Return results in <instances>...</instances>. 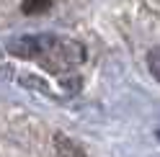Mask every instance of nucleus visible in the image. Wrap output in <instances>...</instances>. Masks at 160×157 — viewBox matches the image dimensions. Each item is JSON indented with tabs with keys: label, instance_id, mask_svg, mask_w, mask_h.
Returning a JSON list of instances; mask_svg holds the SVG:
<instances>
[{
	"label": "nucleus",
	"instance_id": "obj_1",
	"mask_svg": "<svg viewBox=\"0 0 160 157\" xmlns=\"http://www.w3.org/2000/svg\"><path fill=\"white\" fill-rule=\"evenodd\" d=\"M8 52L26 57V59H36L49 70H67V67L78 64L83 59V49L72 41H62V39L47 36V34H34V36H18L8 41Z\"/></svg>",
	"mask_w": 160,
	"mask_h": 157
},
{
	"label": "nucleus",
	"instance_id": "obj_2",
	"mask_svg": "<svg viewBox=\"0 0 160 157\" xmlns=\"http://www.w3.org/2000/svg\"><path fill=\"white\" fill-rule=\"evenodd\" d=\"M54 147H57V152L62 157H85V152L72 139H67L65 134H54Z\"/></svg>",
	"mask_w": 160,
	"mask_h": 157
},
{
	"label": "nucleus",
	"instance_id": "obj_3",
	"mask_svg": "<svg viewBox=\"0 0 160 157\" xmlns=\"http://www.w3.org/2000/svg\"><path fill=\"white\" fill-rule=\"evenodd\" d=\"M147 67H150V72H152V77L160 83V49H152V52L147 54Z\"/></svg>",
	"mask_w": 160,
	"mask_h": 157
},
{
	"label": "nucleus",
	"instance_id": "obj_4",
	"mask_svg": "<svg viewBox=\"0 0 160 157\" xmlns=\"http://www.w3.org/2000/svg\"><path fill=\"white\" fill-rule=\"evenodd\" d=\"M47 8H52V3H26L23 13H39V11H47Z\"/></svg>",
	"mask_w": 160,
	"mask_h": 157
},
{
	"label": "nucleus",
	"instance_id": "obj_5",
	"mask_svg": "<svg viewBox=\"0 0 160 157\" xmlns=\"http://www.w3.org/2000/svg\"><path fill=\"white\" fill-rule=\"evenodd\" d=\"M155 134H158V139H160V126H158V131H155Z\"/></svg>",
	"mask_w": 160,
	"mask_h": 157
}]
</instances>
